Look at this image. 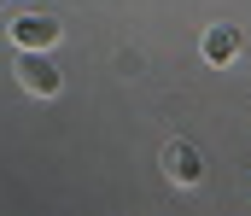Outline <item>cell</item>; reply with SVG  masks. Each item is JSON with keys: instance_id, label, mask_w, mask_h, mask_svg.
Segmentation results:
<instances>
[{"instance_id": "3", "label": "cell", "mask_w": 251, "mask_h": 216, "mask_svg": "<svg viewBox=\"0 0 251 216\" xmlns=\"http://www.w3.org/2000/svg\"><path fill=\"white\" fill-rule=\"evenodd\" d=\"M164 169H170V181H181V187H199V181H204V158H199L193 146H181V141L164 152Z\"/></svg>"}, {"instance_id": "2", "label": "cell", "mask_w": 251, "mask_h": 216, "mask_svg": "<svg viewBox=\"0 0 251 216\" xmlns=\"http://www.w3.org/2000/svg\"><path fill=\"white\" fill-rule=\"evenodd\" d=\"M12 41H18V47H41V53H47V47L59 41V24H53L47 12H24V18L12 24Z\"/></svg>"}, {"instance_id": "4", "label": "cell", "mask_w": 251, "mask_h": 216, "mask_svg": "<svg viewBox=\"0 0 251 216\" xmlns=\"http://www.w3.org/2000/svg\"><path fill=\"white\" fill-rule=\"evenodd\" d=\"M204 59L210 65H234L240 59V29L234 24H210L204 29Z\"/></svg>"}, {"instance_id": "1", "label": "cell", "mask_w": 251, "mask_h": 216, "mask_svg": "<svg viewBox=\"0 0 251 216\" xmlns=\"http://www.w3.org/2000/svg\"><path fill=\"white\" fill-rule=\"evenodd\" d=\"M18 82H24V88H29L35 99H53L64 76L53 71V59H47L41 47H24V53H18Z\"/></svg>"}]
</instances>
